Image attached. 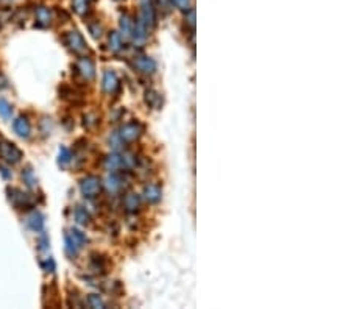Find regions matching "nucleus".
Returning <instances> with one entry per match:
<instances>
[{"label": "nucleus", "instance_id": "f257e3e1", "mask_svg": "<svg viewBox=\"0 0 351 309\" xmlns=\"http://www.w3.org/2000/svg\"><path fill=\"white\" fill-rule=\"evenodd\" d=\"M64 243H66L64 248H66V253H68V256L75 258L78 255V251L88 243V238L83 231L72 228L64 233Z\"/></svg>", "mask_w": 351, "mask_h": 309}, {"label": "nucleus", "instance_id": "f03ea898", "mask_svg": "<svg viewBox=\"0 0 351 309\" xmlns=\"http://www.w3.org/2000/svg\"><path fill=\"white\" fill-rule=\"evenodd\" d=\"M63 42L64 45L68 47V49L78 55V56H83L84 53L88 52V45H86V41L83 39V36L78 33V30H70V32H66L63 34Z\"/></svg>", "mask_w": 351, "mask_h": 309}, {"label": "nucleus", "instance_id": "7ed1b4c3", "mask_svg": "<svg viewBox=\"0 0 351 309\" xmlns=\"http://www.w3.org/2000/svg\"><path fill=\"white\" fill-rule=\"evenodd\" d=\"M102 180L99 176L96 175H88V176H84L81 183H80V191L81 194L86 197V199L92 200V199H96V197L100 195L102 192Z\"/></svg>", "mask_w": 351, "mask_h": 309}, {"label": "nucleus", "instance_id": "20e7f679", "mask_svg": "<svg viewBox=\"0 0 351 309\" xmlns=\"http://www.w3.org/2000/svg\"><path fill=\"white\" fill-rule=\"evenodd\" d=\"M140 9L138 14V21L144 24L148 30H151L156 25V9L151 0H140Z\"/></svg>", "mask_w": 351, "mask_h": 309}, {"label": "nucleus", "instance_id": "39448f33", "mask_svg": "<svg viewBox=\"0 0 351 309\" xmlns=\"http://www.w3.org/2000/svg\"><path fill=\"white\" fill-rule=\"evenodd\" d=\"M117 133H119L120 139H122L125 144L135 142V140H138V139L140 137V135L144 133V127H142L138 120L128 122V124L123 125V127L117 131Z\"/></svg>", "mask_w": 351, "mask_h": 309}, {"label": "nucleus", "instance_id": "423d86ee", "mask_svg": "<svg viewBox=\"0 0 351 309\" xmlns=\"http://www.w3.org/2000/svg\"><path fill=\"white\" fill-rule=\"evenodd\" d=\"M0 158L9 164H17L22 159V152L16 147V144L0 140Z\"/></svg>", "mask_w": 351, "mask_h": 309}, {"label": "nucleus", "instance_id": "0eeeda50", "mask_svg": "<svg viewBox=\"0 0 351 309\" xmlns=\"http://www.w3.org/2000/svg\"><path fill=\"white\" fill-rule=\"evenodd\" d=\"M8 199L11 202L17 209H32L35 206V200L30 197V194H24L19 189H9L8 187Z\"/></svg>", "mask_w": 351, "mask_h": 309}, {"label": "nucleus", "instance_id": "6e6552de", "mask_svg": "<svg viewBox=\"0 0 351 309\" xmlns=\"http://www.w3.org/2000/svg\"><path fill=\"white\" fill-rule=\"evenodd\" d=\"M73 70L88 81L96 77V66H94L92 60L88 58V56H80L78 63L73 66Z\"/></svg>", "mask_w": 351, "mask_h": 309}, {"label": "nucleus", "instance_id": "1a4fd4ad", "mask_svg": "<svg viewBox=\"0 0 351 309\" xmlns=\"http://www.w3.org/2000/svg\"><path fill=\"white\" fill-rule=\"evenodd\" d=\"M133 69L139 73H144V75H151L155 70H156V63L150 58V56H145V55H139V56H135V60H133Z\"/></svg>", "mask_w": 351, "mask_h": 309}, {"label": "nucleus", "instance_id": "9d476101", "mask_svg": "<svg viewBox=\"0 0 351 309\" xmlns=\"http://www.w3.org/2000/svg\"><path fill=\"white\" fill-rule=\"evenodd\" d=\"M102 88L106 94H116L120 91V81H119L114 70H105V73H103Z\"/></svg>", "mask_w": 351, "mask_h": 309}, {"label": "nucleus", "instance_id": "9b49d317", "mask_svg": "<svg viewBox=\"0 0 351 309\" xmlns=\"http://www.w3.org/2000/svg\"><path fill=\"white\" fill-rule=\"evenodd\" d=\"M35 16H36V27L47 28V27L52 25L53 14H52V11L47 6H44V5L37 6L36 11H35Z\"/></svg>", "mask_w": 351, "mask_h": 309}, {"label": "nucleus", "instance_id": "f8f14e48", "mask_svg": "<svg viewBox=\"0 0 351 309\" xmlns=\"http://www.w3.org/2000/svg\"><path fill=\"white\" fill-rule=\"evenodd\" d=\"M128 171H125V173H127ZM105 186L108 187V191L111 192V194H117V192H120L122 189H123V186H125V175L123 173H111L108 178H106V183H105Z\"/></svg>", "mask_w": 351, "mask_h": 309}, {"label": "nucleus", "instance_id": "ddd939ff", "mask_svg": "<svg viewBox=\"0 0 351 309\" xmlns=\"http://www.w3.org/2000/svg\"><path fill=\"white\" fill-rule=\"evenodd\" d=\"M144 199L148 202V203H158L161 200V195H163V191H161V186L159 184H155V183H150L144 187Z\"/></svg>", "mask_w": 351, "mask_h": 309}, {"label": "nucleus", "instance_id": "4468645a", "mask_svg": "<svg viewBox=\"0 0 351 309\" xmlns=\"http://www.w3.org/2000/svg\"><path fill=\"white\" fill-rule=\"evenodd\" d=\"M133 41H135V44H144L147 41V37H148V28L144 25V24H140L138 19H135V27H133Z\"/></svg>", "mask_w": 351, "mask_h": 309}, {"label": "nucleus", "instance_id": "2eb2a0df", "mask_svg": "<svg viewBox=\"0 0 351 309\" xmlns=\"http://www.w3.org/2000/svg\"><path fill=\"white\" fill-rule=\"evenodd\" d=\"M144 102L148 108H153V109H159L161 105H163V97H161V94L155 89H147L145 94H144Z\"/></svg>", "mask_w": 351, "mask_h": 309}, {"label": "nucleus", "instance_id": "dca6fc26", "mask_svg": "<svg viewBox=\"0 0 351 309\" xmlns=\"http://www.w3.org/2000/svg\"><path fill=\"white\" fill-rule=\"evenodd\" d=\"M123 208L130 214H136L140 208V199L133 192H128L123 197Z\"/></svg>", "mask_w": 351, "mask_h": 309}, {"label": "nucleus", "instance_id": "f3484780", "mask_svg": "<svg viewBox=\"0 0 351 309\" xmlns=\"http://www.w3.org/2000/svg\"><path fill=\"white\" fill-rule=\"evenodd\" d=\"M13 128L14 131L17 133V136H21V137H28L30 136V131H32V125H30V122H28L27 117L21 116V117H17L14 120V124H13Z\"/></svg>", "mask_w": 351, "mask_h": 309}, {"label": "nucleus", "instance_id": "a211bd4d", "mask_svg": "<svg viewBox=\"0 0 351 309\" xmlns=\"http://www.w3.org/2000/svg\"><path fill=\"white\" fill-rule=\"evenodd\" d=\"M91 267L94 270L100 272V274H105L108 269V259L106 256L100 255V253H92L91 255Z\"/></svg>", "mask_w": 351, "mask_h": 309}, {"label": "nucleus", "instance_id": "6ab92c4d", "mask_svg": "<svg viewBox=\"0 0 351 309\" xmlns=\"http://www.w3.org/2000/svg\"><path fill=\"white\" fill-rule=\"evenodd\" d=\"M72 8L73 11L81 17H86L91 11L89 0H72Z\"/></svg>", "mask_w": 351, "mask_h": 309}, {"label": "nucleus", "instance_id": "aec40b11", "mask_svg": "<svg viewBox=\"0 0 351 309\" xmlns=\"http://www.w3.org/2000/svg\"><path fill=\"white\" fill-rule=\"evenodd\" d=\"M27 223H28V227H30L33 231H41L44 228V217H42V214L37 212V211L32 212V215L28 217Z\"/></svg>", "mask_w": 351, "mask_h": 309}, {"label": "nucleus", "instance_id": "412c9836", "mask_svg": "<svg viewBox=\"0 0 351 309\" xmlns=\"http://www.w3.org/2000/svg\"><path fill=\"white\" fill-rule=\"evenodd\" d=\"M108 44H109L111 52H114V53L120 52V50L123 49V42H122V36H120V33H117V32H111V33L108 34Z\"/></svg>", "mask_w": 351, "mask_h": 309}, {"label": "nucleus", "instance_id": "4be33fe9", "mask_svg": "<svg viewBox=\"0 0 351 309\" xmlns=\"http://www.w3.org/2000/svg\"><path fill=\"white\" fill-rule=\"evenodd\" d=\"M133 27H135V19H133L130 14H123L120 17V32H122V34L123 36H131Z\"/></svg>", "mask_w": 351, "mask_h": 309}, {"label": "nucleus", "instance_id": "5701e85b", "mask_svg": "<svg viewBox=\"0 0 351 309\" xmlns=\"http://www.w3.org/2000/svg\"><path fill=\"white\" fill-rule=\"evenodd\" d=\"M105 167L111 172H117L119 169H122V158L120 155L117 153H112V155H108L105 158Z\"/></svg>", "mask_w": 351, "mask_h": 309}, {"label": "nucleus", "instance_id": "b1692460", "mask_svg": "<svg viewBox=\"0 0 351 309\" xmlns=\"http://www.w3.org/2000/svg\"><path fill=\"white\" fill-rule=\"evenodd\" d=\"M22 180H24V183L28 186V187H35L36 184H37V180H36V175H35V172H33V169L30 167V166H27L24 171H22Z\"/></svg>", "mask_w": 351, "mask_h": 309}, {"label": "nucleus", "instance_id": "393cba45", "mask_svg": "<svg viewBox=\"0 0 351 309\" xmlns=\"http://www.w3.org/2000/svg\"><path fill=\"white\" fill-rule=\"evenodd\" d=\"M73 215H75V220H77L80 225H89V222H91V215L86 209L83 208V206H77Z\"/></svg>", "mask_w": 351, "mask_h": 309}, {"label": "nucleus", "instance_id": "a878e982", "mask_svg": "<svg viewBox=\"0 0 351 309\" xmlns=\"http://www.w3.org/2000/svg\"><path fill=\"white\" fill-rule=\"evenodd\" d=\"M86 303H88L89 308H94V309H103V308L106 306L105 302H103V300H102V297L97 295V294H91V295H88Z\"/></svg>", "mask_w": 351, "mask_h": 309}, {"label": "nucleus", "instance_id": "bb28decb", "mask_svg": "<svg viewBox=\"0 0 351 309\" xmlns=\"http://www.w3.org/2000/svg\"><path fill=\"white\" fill-rule=\"evenodd\" d=\"M99 124H100V119H99L96 114H92V112H89V114H84V116H83V125H84V128L94 130V128H96Z\"/></svg>", "mask_w": 351, "mask_h": 309}, {"label": "nucleus", "instance_id": "cd10ccee", "mask_svg": "<svg viewBox=\"0 0 351 309\" xmlns=\"http://www.w3.org/2000/svg\"><path fill=\"white\" fill-rule=\"evenodd\" d=\"M88 30L92 34V37L99 39V37L103 34V25L99 21H91V22H88Z\"/></svg>", "mask_w": 351, "mask_h": 309}, {"label": "nucleus", "instance_id": "c85d7f7f", "mask_svg": "<svg viewBox=\"0 0 351 309\" xmlns=\"http://www.w3.org/2000/svg\"><path fill=\"white\" fill-rule=\"evenodd\" d=\"M0 116H2L5 120L11 119L13 116V106L5 99H0Z\"/></svg>", "mask_w": 351, "mask_h": 309}, {"label": "nucleus", "instance_id": "c756f323", "mask_svg": "<svg viewBox=\"0 0 351 309\" xmlns=\"http://www.w3.org/2000/svg\"><path fill=\"white\" fill-rule=\"evenodd\" d=\"M60 164L61 166H68L70 161H72V152L68 148V147H61L60 148Z\"/></svg>", "mask_w": 351, "mask_h": 309}, {"label": "nucleus", "instance_id": "7c9ffc66", "mask_svg": "<svg viewBox=\"0 0 351 309\" xmlns=\"http://www.w3.org/2000/svg\"><path fill=\"white\" fill-rule=\"evenodd\" d=\"M123 140L120 139V136H119V133H114L112 136H109V145L114 148V150H120L122 147H123Z\"/></svg>", "mask_w": 351, "mask_h": 309}, {"label": "nucleus", "instance_id": "2f4dec72", "mask_svg": "<svg viewBox=\"0 0 351 309\" xmlns=\"http://www.w3.org/2000/svg\"><path fill=\"white\" fill-rule=\"evenodd\" d=\"M184 21H186V25H189V27H191V30H194V28H195V9L194 8L187 9Z\"/></svg>", "mask_w": 351, "mask_h": 309}, {"label": "nucleus", "instance_id": "473e14b6", "mask_svg": "<svg viewBox=\"0 0 351 309\" xmlns=\"http://www.w3.org/2000/svg\"><path fill=\"white\" fill-rule=\"evenodd\" d=\"M39 264L44 269V272H55V262H53V259L50 256L45 258V259H41Z\"/></svg>", "mask_w": 351, "mask_h": 309}, {"label": "nucleus", "instance_id": "72a5a7b5", "mask_svg": "<svg viewBox=\"0 0 351 309\" xmlns=\"http://www.w3.org/2000/svg\"><path fill=\"white\" fill-rule=\"evenodd\" d=\"M176 8L179 9H184V11H187L189 8H191V0H170Z\"/></svg>", "mask_w": 351, "mask_h": 309}, {"label": "nucleus", "instance_id": "f704fd0d", "mask_svg": "<svg viewBox=\"0 0 351 309\" xmlns=\"http://www.w3.org/2000/svg\"><path fill=\"white\" fill-rule=\"evenodd\" d=\"M0 172H2V175H3L5 178H9V176H11V173L8 172V169H6V167H0Z\"/></svg>", "mask_w": 351, "mask_h": 309}, {"label": "nucleus", "instance_id": "c9c22d12", "mask_svg": "<svg viewBox=\"0 0 351 309\" xmlns=\"http://www.w3.org/2000/svg\"><path fill=\"white\" fill-rule=\"evenodd\" d=\"M70 120H72L70 117H66V119H64V125H66V127H68L69 130H70V128L73 127V124H70Z\"/></svg>", "mask_w": 351, "mask_h": 309}, {"label": "nucleus", "instance_id": "e433bc0d", "mask_svg": "<svg viewBox=\"0 0 351 309\" xmlns=\"http://www.w3.org/2000/svg\"><path fill=\"white\" fill-rule=\"evenodd\" d=\"M116 2H122V0H116Z\"/></svg>", "mask_w": 351, "mask_h": 309}]
</instances>
